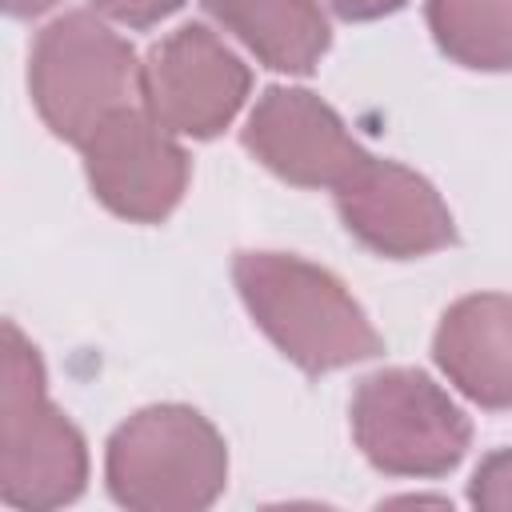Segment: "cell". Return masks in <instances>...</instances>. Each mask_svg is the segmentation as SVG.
Listing matches in <instances>:
<instances>
[{"label":"cell","mask_w":512,"mask_h":512,"mask_svg":"<svg viewBox=\"0 0 512 512\" xmlns=\"http://www.w3.org/2000/svg\"><path fill=\"white\" fill-rule=\"evenodd\" d=\"M180 4L184 0H92L96 12H104L108 20L128 24V28H152L164 16H172Z\"/></svg>","instance_id":"obj_14"},{"label":"cell","mask_w":512,"mask_h":512,"mask_svg":"<svg viewBox=\"0 0 512 512\" xmlns=\"http://www.w3.org/2000/svg\"><path fill=\"white\" fill-rule=\"evenodd\" d=\"M440 372L480 408H512V296L476 292L456 300L436 328Z\"/></svg>","instance_id":"obj_10"},{"label":"cell","mask_w":512,"mask_h":512,"mask_svg":"<svg viewBox=\"0 0 512 512\" xmlns=\"http://www.w3.org/2000/svg\"><path fill=\"white\" fill-rule=\"evenodd\" d=\"M96 200L132 224H160L188 188V152L152 112L124 108L84 140Z\"/></svg>","instance_id":"obj_7"},{"label":"cell","mask_w":512,"mask_h":512,"mask_svg":"<svg viewBox=\"0 0 512 512\" xmlns=\"http://www.w3.org/2000/svg\"><path fill=\"white\" fill-rule=\"evenodd\" d=\"M232 280L256 328L308 376L384 352L380 332L328 268L288 252H236Z\"/></svg>","instance_id":"obj_1"},{"label":"cell","mask_w":512,"mask_h":512,"mask_svg":"<svg viewBox=\"0 0 512 512\" xmlns=\"http://www.w3.org/2000/svg\"><path fill=\"white\" fill-rule=\"evenodd\" d=\"M468 500L488 512H512V448L480 460V468L468 484Z\"/></svg>","instance_id":"obj_13"},{"label":"cell","mask_w":512,"mask_h":512,"mask_svg":"<svg viewBox=\"0 0 512 512\" xmlns=\"http://www.w3.org/2000/svg\"><path fill=\"white\" fill-rule=\"evenodd\" d=\"M352 436L384 476H444L472 440L468 416L416 368H384L352 392Z\"/></svg>","instance_id":"obj_5"},{"label":"cell","mask_w":512,"mask_h":512,"mask_svg":"<svg viewBox=\"0 0 512 512\" xmlns=\"http://www.w3.org/2000/svg\"><path fill=\"white\" fill-rule=\"evenodd\" d=\"M136 52L104 20L76 8L36 32L28 56V88L52 136L84 148V140L140 96Z\"/></svg>","instance_id":"obj_3"},{"label":"cell","mask_w":512,"mask_h":512,"mask_svg":"<svg viewBox=\"0 0 512 512\" xmlns=\"http://www.w3.org/2000/svg\"><path fill=\"white\" fill-rule=\"evenodd\" d=\"M328 4L340 20H380V16H392L396 8H404L408 0H328Z\"/></svg>","instance_id":"obj_15"},{"label":"cell","mask_w":512,"mask_h":512,"mask_svg":"<svg viewBox=\"0 0 512 512\" xmlns=\"http://www.w3.org/2000/svg\"><path fill=\"white\" fill-rule=\"evenodd\" d=\"M84 480V436L48 400L44 364L8 320L0 384V496L12 508H60L84 492Z\"/></svg>","instance_id":"obj_4"},{"label":"cell","mask_w":512,"mask_h":512,"mask_svg":"<svg viewBox=\"0 0 512 512\" xmlns=\"http://www.w3.org/2000/svg\"><path fill=\"white\" fill-rule=\"evenodd\" d=\"M264 68L308 76L332 44L328 16L316 0H200Z\"/></svg>","instance_id":"obj_11"},{"label":"cell","mask_w":512,"mask_h":512,"mask_svg":"<svg viewBox=\"0 0 512 512\" xmlns=\"http://www.w3.org/2000/svg\"><path fill=\"white\" fill-rule=\"evenodd\" d=\"M428 28L440 52L464 68H512V0H428Z\"/></svg>","instance_id":"obj_12"},{"label":"cell","mask_w":512,"mask_h":512,"mask_svg":"<svg viewBox=\"0 0 512 512\" xmlns=\"http://www.w3.org/2000/svg\"><path fill=\"white\" fill-rule=\"evenodd\" d=\"M252 88L248 64L204 24H184L148 48L140 96L148 112L180 136L212 140L244 108Z\"/></svg>","instance_id":"obj_6"},{"label":"cell","mask_w":512,"mask_h":512,"mask_svg":"<svg viewBox=\"0 0 512 512\" xmlns=\"http://www.w3.org/2000/svg\"><path fill=\"white\" fill-rule=\"evenodd\" d=\"M104 476L120 508L200 512L224 492L228 448L196 408L152 404L112 432Z\"/></svg>","instance_id":"obj_2"},{"label":"cell","mask_w":512,"mask_h":512,"mask_svg":"<svg viewBox=\"0 0 512 512\" xmlns=\"http://www.w3.org/2000/svg\"><path fill=\"white\" fill-rule=\"evenodd\" d=\"M240 140L268 172L296 188L336 192L368 160V152L348 136L344 120L316 92L284 84L264 88Z\"/></svg>","instance_id":"obj_8"},{"label":"cell","mask_w":512,"mask_h":512,"mask_svg":"<svg viewBox=\"0 0 512 512\" xmlns=\"http://www.w3.org/2000/svg\"><path fill=\"white\" fill-rule=\"evenodd\" d=\"M332 196L344 228L376 256L412 260L456 244V224L440 192L396 160L368 156Z\"/></svg>","instance_id":"obj_9"},{"label":"cell","mask_w":512,"mask_h":512,"mask_svg":"<svg viewBox=\"0 0 512 512\" xmlns=\"http://www.w3.org/2000/svg\"><path fill=\"white\" fill-rule=\"evenodd\" d=\"M56 0H4V12L8 16H16V20H28V16H40V12H48Z\"/></svg>","instance_id":"obj_16"}]
</instances>
